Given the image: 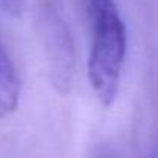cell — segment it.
<instances>
[{
    "label": "cell",
    "mask_w": 158,
    "mask_h": 158,
    "mask_svg": "<svg viewBox=\"0 0 158 158\" xmlns=\"http://www.w3.org/2000/svg\"><path fill=\"white\" fill-rule=\"evenodd\" d=\"M90 25L89 81L104 107L113 104L127 56V28L115 0H79Z\"/></svg>",
    "instance_id": "6da1fadb"
},
{
    "label": "cell",
    "mask_w": 158,
    "mask_h": 158,
    "mask_svg": "<svg viewBox=\"0 0 158 158\" xmlns=\"http://www.w3.org/2000/svg\"><path fill=\"white\" fill-rule=\"evenodd\" d=\"M92 158H115V155L110 150H107V149H99Z\"/></svg>",
    "instance_id": "5b68a950"
},
{
    "label": "cell",
    "mask_w": 158,
    "mask_h": 158,
    "mask_svg": "<svg viewBox=\"0 0 158 158\" xmlns=\"http://www.w3.org/2000/svg\"><path fill=\"white\" fill-rule=\"evenodd\" d=\"M34 27L47 62L53 89L67 95L76 76V45L71 30L53 0H39L34 10Z\"/></svg>",
    "instance_id": "7a4b0ae2"
},
{
    "label": "cell",
    "mask_w": 158,
    "mask_h": 158,
    "mask_svg": "<svg viewBox=\"0 0 158 158\" xmlns=\"http://www.w3.org/2000/svg\"><path fill=\"white\" fill-rule=\"evenodd\" d=\"M0 13L8 17H20L25 13V0H0Z\"/></svg>",
    "instance_id": "277c9868"
},
{
    "label": "cell",
    "mask_w": 158,
    "mask_h": 158,
    "mask_svg": "<svg viewBox=\"0 0 158 158\" xmlns=\"http://www.w3.org/2000/svg\"><path fill=\"white\" fill-rule=\"evenodd\" d=\"M22 84L11 57L0 60V116L16 112L20 101Z\"/></svg>",
    "instance_id": "3957f363"
}]
</instances>
